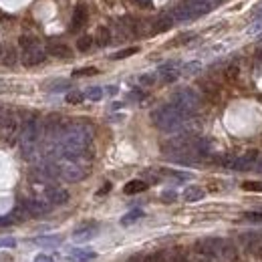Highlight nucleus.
I'll list each match as a JSON object with an SVG mask.
<instances>
[{
	"instance_id": "1",
	"label": "nucleus",
	"mask_w": 262,
	"mask_h": 262,
	"mask_svg": "<svg viewBox=\"0 0 262 262\" xmlns=\"http://www.w3.org/2000/svg\"><path fill=\"white\" fill-rule=\"evenodd\" d=\"M20 154L24 159H35L38 154V143L43 140V121L38 117H29L20 127Z\"/></svg>"
},
{
	"instance_id": "2",
	"label": "nucleus",
	"mask_w": 262,
	"mask_h": 262,
	"mask_svg": "<svg viewBox=\"0 0 262 262\" xmlns=\"http://www.w3.org/2000/svg\"><path fill=\"white\" fill-rule=\"evenodd\" d=\"M151 121H154V125L165 133H172V131H177L184 127V123L188 121V115L182 113L177 107H174L172 103L168 105H161L157 109L151 111Z\"/></svg>"
},
{
	"instance_id": "3",
	"label": "nucleus",
	"mask_w": 262,
	"mask_h": 262,
	"mask_svg": "<svg viewBox=\"0 0 262 262\" xmlns=\"http://www.w3.org/2000/svg\"><path fill=\"white\" fill-rule=\"evenodd\" d=\"M59 168V177H63L65 182H81L83 177L89 174L87 157H57L54 159Z\"/></svg>"
},
{
	"instance_id": "4",
	"label": "nucleus",
	"mask_w": 262,
	"mask_h": 262,
	"mask_svg": "<svg viewBox=\"0 0 262 262\" xmlns=\"http://www.w3.org/2000/svg\"><path fill=\"white\" fill-rule=\"evenodd\" d=\"M172 105L177 107L182 113H186V115L190 117L192 113L198 111V107H200V95H198L194 89L184 87V89L175 91V93L172 95Z\"/></svg>"
},
{
	"instance_id": "5",
	"label": "nucleus",
	"mask_w": 262,
	"mask_h": 262,
	"mask_svg": "<svg viewBox=\"0 0 262 262\" xmlns=\"http://www.w3.org/2000/svg\"><path fill=\"white\" fill-rule=\"evenodd\" d=\"M0 133H2V137L8 143H12L17 140V135H20V121L15 113L0 115Z\"/></svg>"
},
{
	"instance_id": "6",
	"label": "nucleus",
	"mask_w": 262,
	"mask_h": 262,
	"mask_svg": "<svg viewBox=\"0 0 262 262\" xmlns=\"http://www.w3.org/2000/svg\"><path fill=\"white\" fill-rule=\"evenodd\" d=\"M170 15H172V18H174L175 22H188V20L198 18V17H200V12L190 4L188 0H184V2L175 4V6L170 10Z\"/></svg>"
},
{
	"instance_id": "7",
	"label": "nucleus",
	"mask_w": 262,
	"mask_h": 262,
	"mask_svg": "<svg viewBox=\"0 0 262 262\" xmlns=\"http://www.w3.org/2000/svg\"><path fill=\"white\" fill-rule=\"evenodd\" d=\"M222 242L224 238H204V240H198L196 242V250L198 254L202 256H220V248H222Z\"/></svg>"
},
{
	"instance_id": "8",
	"label": "nucleus",
	"mask_w": 262,
	"mask_h": 262,
	"mask_svg": "<svg viewBox=\"0 0 262 262\" xmlns=\"http://www.w3.org/2000/svg\"><path fill=\"white\" fill-rule=\"evenodd\" d=\"M22 204H24L26 212H29V216H45L52 210V204L43 198H31V200H24Z\"/></svg>"
},
{
	"instance_id": "9",
	"label": "nucleus",
	"mask_w": 262,
	"mask_h": 262,
	"mask_svg": "<svg viewBox=\"0 0 262 262\" xmlns=\"http://www.w3.org/2000/svg\"><path fill=\"white\" fill-rule=\"evenodd\" d=\"M260 154L256 149H250V151H246L244 156H238L236 157V163H234V172H246V170H252L256 161H258Z\"/></svg>"
},
{
	"instance_id": "10",
	"label": "nucleus",
	"mask_w": 262,
	"mask_h": 262,
	"mask_svg": "<svg viewBox=\"0 0 262 262\" xmlns=\"http://www.w3.org/2000/svg\"><path fill=\"white\" fill-rule=\"evenodd\" d=\"M246 250L254 258H262V234H242Z\"/></svg>"
},
{
	"instance_id": "11",
	"label": "nucleus",
	"mask_w": 262,
	"mask_h": 262,
	"mask_svg": "<svg viewBox=\"0 0 262 262\" xmlns=\"http://www.w3.org/2000/svg\"><path fill=\"white\" fill-rule=\"evenodd\" d=\"M22 65L24 67H36L40 63H45L47 59V52L40 49V47H35V49H29V51H22Z\"/></svg>"
},
{
	"instance_id": "12",
	"label": "nucleus",
	"mask_w": 262,
	"mask_h": 262,
	"mask_svg": "<svg viewBox=\"0 0 262 262\" xmlns=\"http://www.w3.org/2000/svg\"><path fill=\"white\" fill-rule=\"evenodd\" d=\"M45 200H49L52 206H61L69 202V192L59 186H49L45 192Z\"/></svg>"
},
{
	"instance_id": "13",
	"label": "nucleus",
	"mask_w": 262,
	"mask_h": 262,
	"mask_svg": "<svg viewBox=\"0 0 262 262\" xmlns=\"http://www.w3.org/2000/svg\"><path fill=\"white\" fill-rule=\"evenodd\" d=\"M97 230H99V224H97V222H87V224H81L79 228H75V232H73V238H75L77 242H85V240L93 238L95 234H97Z\"/></svg>"
},
{
	"instance_id": "14",
	"label": "nucleus",
	"mask_w": 262,
	"mask_h": 262,
	"mask_svg": "<svg viewBox=\"0 0 262 262\" xmlns=\"http://www.w3.org/2000/svg\"><path fill=\"white\" fill-rule=\"evenodd\" d=\"M174 24H175V20L172 18V15L165 12V15L157 17L156 20H151V33H165V31H170Z\"/></svg>"
},
{
	"instance_id": "15",
	"label": "nucleus",
	"mask_w": 262,
	"mask_h": 262,
	"mask_svg": "<svg viewBox=\"0 0 262 262\" xmlns=\"http://www.w3.org/2000/svg\"><path fill=\"white\" fill-rule=\"evenodd\" d=\"M157 75L161 77L163 83H174L177 77L182 75V71H177V63H168V65H161Z\"/></svg>"
},
{
	"instance_id": "16",
	"label": "nucleus",
	"mask_w": 262,
	"mask_h": 262,
	"mask_svg": "<svg viewBox=\"0 0 262 262\" xmlns=\"http://www.w3.org/2000/svg\"><path fill=\"white\" fill-rule=\"evenodd\" d=\"M87 18H89L87 6H85V4H79V6L75 8V12H73V24H71V29H73V31L83 29V26L87 24Z\"/></svg>"
},
{
	"instance_id": "17",
	"label": "nucleus",
	"mask_w": 262,
	"mask_h": 262,
	"mask_svg": "<svg viewBox=\"0 0 262 262\" xmlns=\"http://www.w3.org/2000/svg\"><path fill=\"white\" fill-rule=\"evenodd\" d=\"M200 89L204 91V95H206V97H208L210 101H218V99H220V87L216 85L214 81H210V79L200 81Z\"/></svg>"
},
{
	"instance_id": "18",
	"label": "nucleus",
	"mask_w": 262,
	"mask_h": 262,
	"mask_svg": "<svg viewBox=\"0 0 262 262\" xmlns=\"http://www.w3.org/2000/svg\"><path fill=\"white\" fill-rule=\"evenodd\" d=\"M95 256L93 250H87V248H75V250L69 252V260H73V262H91Z\"/></svg>"
},
{
	"instance_id": "19",
	"label": "nucleus",
	"mask_w": 262,
	"mask_h": 262,
	"mask_svg": "<svg viewBox=\"0 0 262 262\" xmlns=\"http://www.w3.org/2000/svg\"><path fill=\"white\" fill-rule=\"evenodd\" d=\"M218 258H222L226 262H234L238 258V252H236V246H234V242L230 240H224L222 242V248H220V256Z\"/></svg>"
},
{
	"instance_id": "20",
	"label": "nucleus",
	"mask_w": 262,
	"mask_h": 262,
	"mask_svg": "<svg viewBox=\"0 0 262 262\" xmlns=\"http://www.w3.org/2000/svg\"><path fill=\"white\" fill-rule=\"evenodd\" d=\"M47 52L52 54V57H57V59H69L71 57V49H69L67 45H63V43H51Z\"/></svg>"
},
{
	"instance_id": "21",
	"label": "nucleus",
	"mask_w": 262,
	"mask_h": 262,
	"mask_svg": "<svg viewBox=\"0 0 262 262\" xmlns=\"http://www.w3.org/2000/svg\"><path fill=\"white\" fill-rule=\"evenodd\" d=\"M188 2H190L192 6H194V8L200 12V17H202V15H206V12L214 10L220 0H188Z\"/></svg>"
},
{
	"instance_id": "22",
	"label": "nucleus",
	"mask_w": 262,
	"mask_h": 262,
	"mask_svg": "<svg viewBox=\"0 0 262 262\" xmlns=\"http://www.w3.org/2000/svg\"><path fill=\"white\" fill-rule=\"evenodd\" d=\"M147 190V184L143 180H131L125 184V188H123V192H125L127 196H133V194H141V192Z\"/></svg>"
},
{
	"instance_id": "23",
	"label": "nucleus",
	"mask_w": 262,
	"mask_h": 262,
	"mask_svg": "<svg viewBox=\"0 0 262 262\" xmlns=\"http://www.w3.org/2000/svg\"><path fill=\"white\" fill-rule=\"evenodd\" d=\"M204 196H206V192L202 188H198V186H190L184 192V200L186 202H200Z\"/></svg>"
},
{
	"instance_id": "24",
	"label": "nucleus",
	"mask_w": 262,
	"mask_h": 262,
	"mask_svg": "<svg viewBox=\"0 0 262 262\" xmlns=\"http://www.w3.org/2000/svg\"><path fill=\"white\" fill-rule=\"evenodd\" d=\"M95 40H97L99 47H107L109 43H111V31H109L107 26H99L97 35H95Z\"/></svg>"
},
{
	"instance_id": "25",
	"label": "nucleus",
	"mask_w": 262,
	"mask_h": 262,
	"mask_svg": "<svg viewBox=\"0 0 262 262\" xmlns=\"http://www.w3.org/2000/svg\"><path fill=\"white\" fill-rule=\"evenodd\" d=\"M140 218H143V212H141V210H131L129 214H125V216L121 218V224H123V226H129V224L137 222Z\"/></svg>"
},
{
	"instance_id": "26",
	"label": "nucleus",
	"mask_w": 262,
	"mask_h": 262,
	"mask_svg": "<svg viewBox=\"0 0 262 262\" xmlns=\"http://www.w3.org/2000/svg\"><path fill=\"white\" fill-rule=\"evenodd\" d=\"M202 71V63L198 61H192V63H186L182 67V75H198Z\"/></svg>"
},
{
	"instance_id": "27",
	"label": "nucleus",
	"mask_w": 262,
	"mask_h": 262,
	"mask_svg": "<svg viewBox=\"0 0 262 262\" xmlns=\"http://www.w3.org/2000/svg\"><path fill=\"white\" fill-rule=\"evenodd\" d=\"M85 99H89V101H101L103 99V89L101 87H89L85 91Z\"/></svg>"
},
{
	"instance_id": "28",
	"label": "nucleus",
	"mask_w": 262,
	"mask_h": 262,
	"mask_svg": "<svg viewBox=\"0 0 262 262\" xmlns=\"http://www.w3.org/2000/svg\"><path fill=\"white\" fill-rule=\"evenodd\" d=\"M83 99H85V93H81V91L67 93V103H71V105H79V103H83Z\"/></svg>"
},
{
	"instance_id": "29",
	"label": "nucleus",
	"mask_w": 262,
	"mask_h": 262,
	"mask_svg": "<svg viewBox=\"0 0 262 262\" xmlns=\"http://www.w3.org/2000/svg\"><path fill=\"white\" fill-rule=\"evenodd\" d=\"M38 246H57V244H61V238L59 236H40V238H36L35 240Z\"/></svg>"
},
{
	"instance_id": "30",
	"label": "nucleus",
	"mask_w": 262,
	"mask_h": 262,
	"mask_svg": "<svg viewBox=\"0 0 262 262\" xmlns=\"http://www.w3.org/2000/svg\"><path fill=\"white\" fill-rule=\"evenodd\" d=\"M20 47H22V51H29V49H35V47H40L38 45V40L35 38V36H20Z\"/></svg>"
},
{
	"instance_id": "31",
	"label": "nucleus",
	"mask_w": 262,
	"mask_h": 262,
	"mask_svg": "<svg viewBox=\"0 0 262 262\" xmlns=\"http://www.w3.org/2000/svg\"><path fill=\"white\" fill-rule=\"evenodd\" d=\"M91 47H93V36H81V38L77 40V49H79L81 52H87Z\"/></svg>"
},
{
	"instance_id": "32",
	"label": "nucleus",
	"mask_w": 262,
	"mask_h": 262,
	"mask_svg": "<svg viewBox=\"0 0 262 262\" xmlns=\"http://www.w3.org/2000/svg\"><path fill=\"white\" fill-rule=\"evenodd\" d=\"M137 51H140V49H137V47H129V49H123V51H117L115 54H113V61H119V59H127V57H131V54H135Z\"/></svg>"
},
{
	"instance_id": "33",
	"label": "nucleus",
	"mask_w": 262,
	"mask_h": 262,
	"mask_svg": "<svg viewBox=\"0 0 262 262\" xmlns=\"http://www.w3.org/2000/svg\"><path fill=\"white\" fill-rule=\"evenodd\" d=\"M238 75H240V67H238L236 63H232V65L226 69V79L234 83V81H238Z\"/></svg>"
},
{
	"instance_id": "34",
	"label": "nucleus",
	"mask_w": 262,
	"mask_h": 262,
	"mask_svg": "<svg viewBox=\"0 0 262 262\" xmlns=\"http://www.w3.org/2000/svg\"><path fill=\"white\" fill-rule=\"evenodd\" d=\"M156 81H157V75L156 73H145V75L140 77V85L151 87V85H156Z\"/></svg>"
},
{
	"instance_id": "35",
	"label": "nucleus",
	"mask_w": 262,
	"mask_h": 262,
	"mask_svg": "<svg viewBox=\"0 0 262 262\" xmlns=\"http://www.w3.org/2000/svg\"><path fill=\"white\" fill-rule=\"evenodd\" d=\"M69 87H71V83H69V81H54V83H51V85H49V91L59 93V91H65Z\"/></svg>"
},
{
	"instance_id": "36",
	"label": "nucleus",
	"mask_w": 262,
	"mask_h": 262,
	"mask_svg": "<svg viewBox=\"0 0 262 262\" xmlns=\"http://www.w3.org/2000/svg\"><path fill=\"white\" fill-rule=\"evenodd\" d=\"M242 216H244L246 220H250V222L262 224V210H250V212H244Z\"/></svg>"
},
{
	"instance_id": "37",
	"label": "nucleus",
	"mask_w": 262,
	"mask_h": 262,
	"mask_svg": "<svg viewBox=\"0 0 262 262\" xmlns=\"http://www.w3.org/2000/svg\"><path fill=\"white\" fill-rule=\"evenodd\" d=\"M242 188L246 192H256V194H260V192H262V182H244Z\"/></svg>"
},
{
	"instance_id": "38",
	"label": "nucleus",
	"mask_w": 262,
	"mask_h": 262,
	"mask_svg": "<svg viewBox=\"0 0 262 262\" xmlns=\"http://www.w3.org/2000/svg\"><path fill=\"white\" fill-rule=\"evenodd\" d=\"M75 77H89V75H97V69L95 67H85V69H77L73 73Z\"/></svg>"
},
{
	"instance_id": "39",
	"label": "nucleus",
	"mask_w": 262,
	"mask_h": 262,
	"mask_svg": "<svg viewBox=\"0 0 262 262\" xmlns=\"http://www.w3.org/2000/svg\"><path fill=\"white\" fill-rule=\"evenodd\" d=\"M141 262H165V258H163V254H161V252H151V254L143 256V260H141Z\"/></svg>"
},
{
	"instance_id": "40",
	"label": "nucleus",
	"mask_w": 262,
	"mask_h": 262,
	"mask_svg": "<svg viewBox=\"0 0 262 262\" xmlns=\"http://www.w3.org/2000/svg\"><path fill=\"white\" fill-rule=\"evenodd\" d=\"M15 246H17V240L15 238H10V236L0 238V248H15Z\"/></svg>"
},
{
	"instance_id": "41",
	"label": "nucleus",
	"mask_w": 262,
	"mask_h": 262,
	"mask_svg": "<svg viewBox=\"0 0 262 262\" xmlns=\"http://www.w3.org/2000/svg\"><path fill=\"white\" fill-rule=\"evenodd\" d=\"M175 198H177V194H175L174 190H168V192H163V194H161V200L163 202H174Z\"/></svg>"
},
{
	"instance_id": "42",
	"label": "nucleus",
	"mask_w": 262,
	"mask_h": 262,
	"mask_svg": "<svg viewBox=\"0 0 262 262\" xmlns=\"http://www.w3.org/2000/svg\"><path fill=\"white\" fill-rule=\"evenodd\" d=\"M172 262H192V260H190L188 254H184V252H175V254L172 256Z\"/></svg>"
},
{
	"instance_id": "43",
	"label": "nucleus",
	"mask_w": 262,
	"mask_h": 262,
	"mask_svg": "<svg viewBox=\"0 0 262 262\" xmlns=\"http://www.w3.org/2000/svg\"><path fill=\"white\" fill-rule=\"evenodd\" d=\"M17 63V54L15 51H8L6 52V57H4V65H15Z\"/></svg>"
},
{
	"instance_id": "44",
	"label": "nucleus",
	"mask_w": 262,
	"mask_h": 262,
	"mask_svg": "<svg viewBox=\"0 0 262 262\" xmlns=\"http://www.w3.org/2000/svg\"><path fill=\"white\" fill-rule=\"evenodd\" d=\"M129 99H135V101H141V99H145V93H141V91H131L129 93Z\"/></svg>"
},
{
	"instance_id": "45",
	"label": "nucleus",
	"mask_w": 262,
	"mask_h": 262,
	"mask_svg": "<svg viewBox=\"0 0 262 262\" xmlns=\"http://www.w3.org/2000/svg\"><path fill=\"white\" fill-rule=\"evenodd\" d=\"M192 38H194V33H190V35H182V36H177V40H175V43H177V45H182V43H186V40H192Z\"/></svg>"
},
{
	"instance_id": "46",
	"label": "nucleus",
	"mask_w": 262,
	"mask_h": 262,
	"mask_svg": "<svg viewBox=\"0 0 262 262\" xmlns=\"http://www.w3.org/2000/svg\"><path fill=\"white\" fill-rule=\"evenodd\" d=\"M250 17H252V18H260V17H262V2H260V4L250 12Z\"/></svg>"
},
{
	"instance_id": "47",
	"label": "nucleus",
	"mask_w": 262,
	"mask_h": 262,
	"mask_svg": "<svg viewBox=\"0 0 262 262\" xmlns=\"http://www.w3.org/2000/svg\"><path fill=\"white\" fill-rule=\"evenodd\" d=\"M35 262H52V258L47 256V254H38V256L35 258Z\"/></svg>"
},
{
	"instance_id": "48",
	"label": "nucleus",
	"mask_w": 262,
	"mask_h": 262,
	"mask_svg": "<svg viewBox=\"0 0 262 262\" xmlns=\"http://www.w3.org/2000/svg\"><path fill=\"white\" fill-rule=\"evenodd\" d=\"M192 262H210V258L208 256H202V254H198L194 260H192Z\"/></svg>"
},
{
	"instance_id": "49",
	"label": "nucleus",
	"mask_w": 262,
	"mask_h": 262,
	"mask_svg": "<svg viewBox=\"0 0 262 262\" xmlns=\"http://www.w3.org/2000/svg\"><path fill=\"white\" fill-rule=\"evenodd\" d=\"M109 190H111V184H105V186H103V190H99L97 194H99V196H103V194H107Z\"/></svg>"
},
{
	"instance_id": "50",
	"label": "nucleus",
	"mask_w": 262,
	"mask_h": 262,
	"mask_svg": "<svg viewBox=\"0 0 262 262\" xmlns=\"http://www.w3.org/2000/svg\"><path fill=\"white\" fill-rule=\"evenodd\" d=\"M254 170H256L258 174H262V156L258 157V161H256V165H254Z\"/></svg>"
},
{
	"instance_id": "51",
	"label": "nucleus",
	"mask_w": 262,
	"mask_h": 262,
	"mask_svg": "<svg viewBox=\"0 0 262 262\" xmlns=\"http://www.w3.org/2000/svg\"><path fill=\"white\" fill-rule=\"evenodd\" d=\"M107 93H109V95H115V93H117V87H113V85H111V87L107 89Z\"/></svg>"
},
{
	"instance_id": "52",
	"label": "nucleus",
	"mask_w": 262,
	"mask_h": 262,
	"mask_svg": "<svg viewBox=\"0 0 262 262\" xmlns=\"http://www.w3.org/2000/svg\"><path fill=\"white\" fill-rule=\"evenodd\" d=\"M0 54H2V47H0Z\"/></svg>"
}]
</instances>
